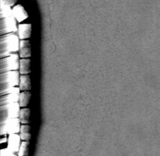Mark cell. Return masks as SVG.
Instances as JSON below:
<instances>
[{"mask_svg": "<svg viewBox=\"0 0 160 156\" xmlns=\"http://www.w3.org/2000/svg\"><path fill=\"white\" fill-rule=\"evenodd\" d=\"M20 39L15 33L5 34L0 37V57L11 56L19 51Z\"/></svg>", "mask_w": 160, "mask_h": 156, "instance_id": "1", "label": "cell"}, {"mask_svg": "<svg viewBox=\"0 0 160 156\" xmlns=\"http://www.w3.org/2000/svg\"><path fill=\"white\" fill-rule=\"evenodd\" d=\"M20 76L19 71H12L2 73L0 75V91L18 87Z\"/></svg>", "mask_w": 160, "mask_h": 156, "instance_id": "2", "label": "cell"}, {"mask_svg": "<svg viewBox=\"0 0 160 156\" xmlns=\"http://www.w3.org/2000/svg\"><path fill=\"white\" fill-rule=\"evenodd\" d=\"M20 56L18 53L11 55L0 60V73L12 71H18L20 66Z\"/></svg>", "mask_w": 160, "mask_h": 156, "instance_id": "3", "label": "cell"}, {"mask_svg": "<svg viewBox=\"0 0 160 156\" xmlns=\"http://www.w3.org/2000/svg\"><path fill=\"white\" fill-rule=\"evenodd\" d=\"M18 103L0 106V123L12 119H17L19 117L21 108Z\"/></svg>", "mask_w": 160, "mask_h": 156, "instance_id": "4", "label": "cell"}, {"mask_svg": "<svg viewBox=\"0 0 160 156\" xmlns=\"http://www.w3.org/2000/svg\"><path fill=\"white\" fill-rule=\"evenodd\" d=\"M21 122L18 118L12 119L0 123V135L1 136L7 135L18 134L21 129Z\"/></svg>", "mask_w": 160, "mask_h": 156, "instance_id": "5", "label": "cell"}, {"mask_svg": "<svg viewBox=\"0 0 160 156\" xmlns=\"http://www.w3.org/2000/svg\"><path fill=\"white\" fill-rule=\"evenodd\" d=\"M17 21L13 16L0 19V34H5L18 32Z\"/></svg>", "mask_w": 160, "mask_h": 156, "instance_id": "6", "label": "cell"}, {"mask_svg": "<svg viewBox=\"0 0 160 156\" xmlns=\"http://www.w3.org/2000/svg\"><path fill=\"white\" fill-rule=\"evenodd\" d=\"M22 139L19 134L8 135V142H7V149L15 153H18L22 144Z\"/></svg>", "mask_w": 160, "mask_h": 156, "instance_id": "7", "label": "cell"}, {"mask_svg": "<svg viewBox=\"0 0 160 156\" xmlns=\"http://www.w3.org/2000/svg\"><path fill=\"white\" fill-rule=\"evenodd\" d=\"M18 54L22 59H29L31 56V43L29 40L20 41Z\"/></svg>", "mask_w": 160, "mask_h": 156, "instance_id": "8", "label": "cell"}, {"mask_svg": "<svg viewBox=\"0 0 160 156\" xmlns=\"http://www.w3.org/2000/svg\"><path fill=\"white\" fill-rule=\"evenodd\" d=\"M20 91H15V92L7 94L6 95H2L0 97V105H10V104L18 103L19 96H20Z\"/></svg>", "mask_w": 160, "mask_h": 156, "instance_id": "9", "label": "cell"}, {"mask_svg": "<svg viewBox=\"0 0 160 156\" xmlns=\"http://www.w3.org/2000/svg\"><path fill=\"white\" fill-rule=\"evenodd\" d=\"M12 16L16 19L17 22H22L25 19L28 18V15L26 10L22 5L18 4L15 5L12 8Z\"/></svg>", "mask_w": 160, "mask_h": 156, "instance_id": "10", "label": "cell"}, {"mask_svg": "<svg viewBox=\"0 0 160 156\" xmlns=\"http://www.w3.org/2000/svg\"><path fill=\"white\" fill-rule=\"evenodd\" d=\"M18 36L20 41L28 40L31 34V24H20L18 27Z\"/></svg>", "mask_w": 160, "mask_h": 156, "instance_id": "11", "label": "cell"}, {"mask_svg": "<svg viewBox=\"0 0 160 156\" xmlns=\"http://www.w3.org/2000/svg\"><path fill=\"white\" fill-rule=\"evenodd\" d=\"M18 88L21 91H29L31 88V78L29 75H21Z\"/></svg>", "mask_w": 160, "mask_h": 156, "instance_id": "12", "label": "cell"}, {"mask_svg": "<svg viewBox=\"0 0 160 156\" xmlns=\"http://www.w3.org/2000/svg\"><path fill=\"white\" fill-rule=\"evenodd\" d=\"M19 72L21 75H28L31 72V60L30 59H21L19 66Z\"/></svg>", "mask_w": 160, "mask_h": 156, "instance_id": "13", "label": "cell"}, {"mask_svg": "<svg viewBox=\"0 0 160 156\" xmlns=\"http://www.w3.org/2000/svg\"><path fill=\"white\" fill-rule=\"evenodd\" d=\"M12 16V8L7 6L4 0H0V19Z\"/></svg>", "mask_w": 160, "mask_h": 156, "instance_id": "14", "label": "cell"}, {"mask_svg": "<svg viewBox=\"0 0 160 156\" xmlns=\"http://www.w3.org/2000/svg\"><path fill=\"white\" fill-rule=\"evenodd\" d=\"M30 114L31 110L28 107L22 108L19 113L18 119L20 120L21 124L22 125H27L30 123Z\"/></svg>", "mask_w": 160, "mask_h": 156, "instance_id": "15", "label": "cell"}, {"mask_svg": "<svg viewBox=\"0 0 160 156\" xmlns=\"http://www.w3.org/2000/svg\"><path fill=\"white\" fill-rule=\"evenodd\" d=\"M31 97V94L30 91H22L20 93V96H19V100L18 104L20 105L21 107L22 108H25L28 105L29 101H30Z\"/></svg>", "mask_w": 160, "mask_h": 156, "instance_id": "16", "label": "cell"}, {"mask_svg": "<svg viewBox=\"0 0 160 156\" xmlns=\"http://www.w3.org/2000/svg\"><path fill=\"white\" fill-rule=\"evenodd\" d=\"M20 137L22 140L25 142H29L31 139V126L30 125H22L20 129Z\"/></svg>", "mask_w": 160, "mask_h": 156, "instance_id": "17", "label": "cell"}, {"mask_svg": "<svg viewBox=\"0 0 160 156\" xmlns=\"http://www.w3.org/2000/svg\"><path fill=\"white\" fill-rule=\"evenodd\" d=\"M29 152V142L22 141L20 149L17 153L18 156H28Z\"/></svg>", "mask_w": 160, "mask_h": 156, "instance_id": "18", "label": "cell"}, {"mask_svg": "<svg viewBox=\"0 0 160 156\" xmlns=\"http://www.w3.org/2000/svg\"><path fill=\"white\" fill-rule=\"evenodd\" d=\"M0 156H18L15 152L10 151L8 149H1L0 150Z\"/></svg>", "mask_w": 160, "mask_h": 156, "instance_id": "19", "label": "cell"}, {"mask_svg": "<svg viewBox=\"0 0 160 156\" xmlns=\"http://www.w3.org/2000/svg\"><path fill=\"white\" fill-rule=\"evenodd\" d=\"M5 3L7 5V6L12 7H13L15 6V3H16V0H4Z\"/></svg>", "mask_w": 160, "mask_h": 156, "instance_id": "20", "label": "cell"}, {"mask_svg": "<svg viewBox=\"0 0 160 156\" xmlns=\"http://www.w3.org/2000/svg\"><path fill=\"white\" fill-rule=\"evenodd\" d=\"M7 143L8 142V137H6V136H1V141H0V143H1V145L2 143Z\"/></svg>", "mask_w": 160, "mask_h": 156, "instance_id": "21", "label": "cell"}]
</instances>
